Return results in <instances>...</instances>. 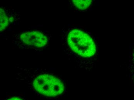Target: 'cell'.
<instances>
[{
    "label": "cell",
    "mask_w": 134,
    "mask_h": 100,
    "mask_svg": "<svg viewBox=\"0 0 134 100\" xmlns=\"http://www.w3.org/2000/svg\"><path fill=\"white\" fill-rule=\"evenodd\" d=\"M67 42L70 49L81 57L94 56L96 52L95 44L88 34L81 30L74 29L67 36Z\"/></svg>",
    "instance_id": "obj_1"
},
{
    "label": "cell",
    "mask_w": 134,
    "mask_h": 100,
    "mask_svg": "<svg viewBox=\"0 0 134 100\" xmlns=\"http://www.w3.org/2000/svg\"><path fill=\"white\" fill-rule=\"evenodd\" d=\"M32 86L37 92L48 97H58L65 91V87L60 79L48 74H40L35 78Z\"/></svg>",
    "instance_id": "obj_2"
},
{
    "label": "cell",
    "mask_w": 134,
    "mask_h": 100,
    "mask_svg": "<svg viewBox=\"0 0 134 100\" xmlns=\"http://www.w3.org/2000/svg\"><path fill=\"white\" fill-rule=\"evenodd\" d=\"M20 38L24 44L37 48H43L48 42L47 37L39 31L25 32L21 34Z\"/></svg>",
    "instance_id": "obj_3"
},
{
    "label": "cell",
    "mask_w": 134,
    "mask_h": 100,
    "mask_svg": "<svg viewBox=\"0 0 134 100\" xmlns=\"http://www.w3.org/2000/svg\"><path fill=\"white\" fill-rule=\"evenodd\" d=\"M93 1L91 0H87V1H72V2L74 5L76 6L77 9L80 10L86 9L88 7H90L91 4Z\"/></svg>",
    "instance_id": "obj_4"
},
{
    "label": "cell",
    "mask_w": 134,
    "mask_h": 100,
    "mask_svg": "<svg viewBox=\"0 0 134 100\" xmlns=\"http://www.w3.org/2000/svg\"><path fill=\"white\" fill-rule=\"evenodd\" d=\"M1 31H3L9 24V19L4 10L1 8Z\"/></svg>",
    "instance_id": "obj_5"
},
{
    "label": "cell",
    "mask_w": 134,
    "mask_h": 100,
    "mask_svg": "<svg viewBox=\"0 0 134 100\" xmlns=\"http://www.w3.org/2000/svg\"><path fill=\"white\" fill-rule=\"evenodd\" d=\"M7 100H23L21 98H19L18 97H13L10 98V99H8Z\"/></svg>",
    "instance_id": "obj_6"
},
{
    "label": "cell",
    "mask_w": 134,
    "mask_h": 100,
    "mask_svg": "<svg viewBox=\"0 0 134 100\" xmlns=\"http://www.w3.org/2000/svg\"><path fill=\"white\" fill-rule=\"evenodd\" d=\"M133 60L134 61V51L133 52Z\"/></svg>",
    "instance_id": "obj_7"
}]
</instances>
